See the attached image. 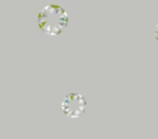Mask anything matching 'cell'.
Listing matches in <instances>:
<instances>
[{
  "label": "cell",
  "instance_id": "cell-3",
  "mask_svg": "<svg viewBox=\"0 0 158 139\" xmlns=\"http://www.w3.org/2000/svg\"><path fill=\"white\" fill-rule=\"evenodd\" d=\"M155 37H156V39H157V41H158V23H157V25H156V27H155Z\"/></svg>",
  "mask_w": 158,
  "mask_h": 139
},
{
  "label": "cell",
  "instance_id": "cell-2",
  "mask_svg": "<svg viewBox=\"0 0 158 139\" xmlns=\"http://www.w3.org/2000/svg\"><path fill=\"white\" fill-rule=\"evenodd\" d=\"M87 99L79 93H70L64 97L61 102V109L69 117L81 116L87 109Z\"/></svg>",
  "mask_w": 158,
  "mask_h": 139
},
{
  "label": "cell",
  "instance_id": "cell-1",
  "mask_svg": "<svg viewBox=\"0 0 158 139\" xmlns=\"http://www.w3.org/2000/svg\"><path fill=\"white\" fill-rule=\"evenodd\" d=\"M37 26L48 35H59L66 28L69 16L65 8L59 3H48L37 12Z\"/></svg>",
  "mask_w": 158,
  "mask_h": 139
}]
</instances>
